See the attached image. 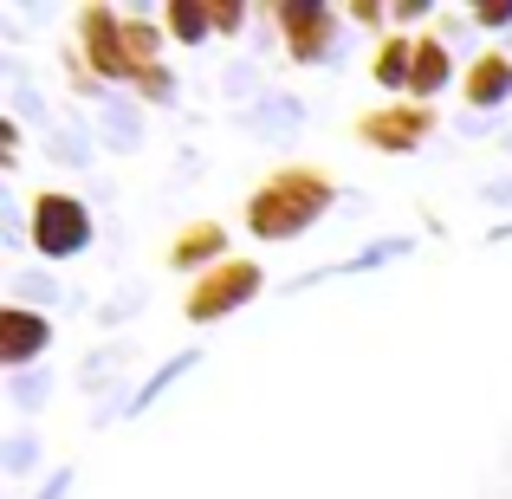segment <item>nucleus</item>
Wrapping results in <instances>:
<instances>
[{
  "mask_svg": "<svg viewBox=\"0 0 512 499\" xmlns=\"http://www.w3.org/2000/svg\"><path fill=\"white\" fill-rule=\"evenodd\" d=\"M240 124H247L253 137H292V130L305 124V104H299V98H266L260 111H247Z\"/></svg>",
  "mask_w": 512,
  "mask_h": 499,
  "instance_id": "nucleus-14",
  "label": "nucleus"
},
{
  "mask_svg": "<svg viewBox=\"0 0 512 499\" xmlns=\"http://www.w3.org/2000/svg\"><path fill=\"white\" fill-rule=\"evenodd\" d=\"M227 91H253V65H247V59L227 65Z\"/></svg>",
  "mask_w": 512,
  "mask_h": 499,
  "instance_id": "nucleus-25",
  "label": "nucleus"
},
{
  "mask_svg": "<svg viewBox=\"0 0 512 499\" xmlns=\"http://www.w3.org/2000/svg\"><path fill=\"white\" fill-rule=\"evenodd\" d=\"M247 26V7H214V33H240Z\"/></svg>",
  "mask_w": 512,
  "mask_h": 499,
  "instance_id": "nucleus-23",
  "label": "nucleus"
},
{
  "mask_svg": "<svg viewBox=\"0 0 512 499\" xmlns=\"http://www.w3.org/2000/svg\"><path fill=\"white\" fill-rule=\"evenodd\" d=\"M46 150L59 156L65 169H85V163H91V143L78 137V130H65V124H52V130H46Z\"/></svg>",
  "mask_w": 512,
  "mask_h": 499,
  "instance_id": "nucleus-20",
  "label": "nucleus"
},
{
  "mask_svg": "<svg viewBox=\"0 0 512 499\" xmlns=\"http://www.w3.org/2000/svg\"><path fill=\"white\" fill-rule=\"evenodd\" d=\"M474 26H512V0H487V7H467Z\"/></svg>",
  "mask_w": 512,
  "mask_h": 499,
  "instance_id": "nucleus-22",
  "label": "nucleus"
},
{
  "mask_svg": "<svg viewBox=\"0 0 512 499\" xmlns=\"http://www.w3.org/2000/svg\"><path fill=\"white\" fill-rule=\"evenodd\" d=\"M7 402L20 415H33L39 402H52V370H26V376H7Z\"/></svg>",
  "mask_w": 512,
  "mask_h": 499,
  "instance_id": "nucleus-17",
  "label": "nucleus"
},
{
  "mask_svg": "<svg viewBox=\"0 0 512 499\" xmlns=\"http://www.w3.org/2000/svg\"><path fill=\"white\" fill-rule=\"evenodd\" d=\"M65 493H72V467H52V480L39 487V499H65Z\"/></svg>",
  "mask_w": 512,
  "mask_h": 499,
  "instance_id": "nucleus-24",
  "label": "nucleus"
},
{
  "mask_svg": "<svg viewBox=\"0 0 512 499\" xmlns=\"http://www.w3.org/2000/svg\"><path fill=\"white\" fill-rule=\"evenodd\" d=\"M33 461H39V435L33 428H20V435L0 441V467H7V474H33Z\"/></svg>",
  "mask_w": 512,
  "mask_h": 499,
  "instance_id": "nucleus-19",
  "label": "nucleus"
},
{
  "mask_svg": "<svg viewBox=\"0 0 512 499\" xmlns=\"http://www.w3.org/2000/svg\"><path fill=\"white\" fill-rule=\"evenodd\" d=\"M493 240H512V221H500V227H493Z\"/></svg>",
  "mask_w": 512,
  "mask_h": 499,
  "instance_id": "nucleus-29",
  "label": "nucleus"
},
{
  "mask_svg": "<svg viewBox=\"0 0 512 499\" xmlns=\"http://www.w3.org/2000/svg\"><path fill=\"white\" fill-rule=\"evenodd\" d=\"M78 59L98 85H137V65H130L124 46V13H111L104 0L78 7Z\"/></svg>",
  "mask_w": 512,
  "mask_h": 499,
  "instance_id": "nucleus-3",
  "label": "nucleus"
},
{
  "mask_svg": "<svg viewBox=\"0 0 512 499\" xmlns=\"http://www.w3.org/2000/svg\"><path fill=\"white\" fill-rule=\"evenodd\" d=\"M350 20H357V26H383V7H376V0H357V7H350Z\"/></svg>",
  "mask_w": 512,
  "mask_h": 499,
  "instance_id": "nucleus-26",
  "label": "nucleus"
},
{
  "mask_svg": "<svg viewBox=\"0 0 512 499\" xmlns=\"http://www.w3.org/2000/svg\"><path fill=\"white\" fill-rule=\"evenodd\" d=\"M221 260H227V227L221 221H188L182 234L169 240V266L175 273H201V266L214 273Z\"/></svg>",
  "mask_w": 512,
  "mask_h": 499,
  "instance_id": "nucleus-8",
  "label": "nucleus"
},
{
  "mask_svg": "<svg viewBox=\"0 0 512 499\" xmlns=\"http://www.w3.org/2000/svg\"><path fill=\"white\" fill-rule=\"evenodd\" d=\"M448 85H454V52H448V39H415L409 98H415V104H428V98H441Z\"/></svg>",
  "mask_w": 512,
  "mask_h": 499,
  "instance_id": "nucleus-10",
  "label": "nucleus"
},
{
  "mask_svg": "<svg viewBox=\"0 0 512 499\" xmlns=\"http://www.w3.org/2000/svg\"><path fill=\"white\" fill-rule=\"evenodd\" d=\"M396 20L409 26V20H428V0H396Z\"/></svg>",
  "mask_w": 512,
  "mask_h": 499,
  "instance_id": "nucleus-27",
  "label": "nucleus"
},
{
  "mask_svg": "<svg viewBox=\"0 0 512 499\" xmlns=\"http://www.w3.org/2000/svg\"><path fill=\"white\" fill-rule=\"evenodd\" d=\"M467 104L474 111H500V104H512V52L506 46H493V52H480L474 65H467Z\"/></svg>",
  "mask_w": 512,
  "mask_h": 499,
  "instance_id": "nucleus-9",
  "label": "nucleus"
},
{
  "mask_svg": "<svg viewBox=\"0 0 512 499\" xmlns=\"http://www.w3.org/2000/svg\"><path fill=\"white\" fill-rule=\"evenodd\" d=\"M104 143H111L117 156H130L143 143V111L137 104H104Z\"/></svg>",
  "mask_w": 512,
  "mask_h": 499,
  "instance_id": "nucleus-15",
  "label": "nucleus"
},
{
  "mask_svg": "<svg viewBox=\"0 0 512 499\" xmlns=\"http://www.w3.org/2000/svg\"><path fill=\"white\" fill-rule=\"evenodd\" d=\"M331 201H338V182L312 163H286L279 175H266L247 195V234L253 240H299L312 221H325Z\"/></svg>",
  "mask_w": 512,
  "mask_h": 499,
  "instance_id": "nucleus-1",
  "label": "nucleus"
},
{
  "mask_svg": "<svg viewBox=\"0 0 512 499\" xmlns=\"http://www.w3.org/2000/svg\"><path fill=\"white\" fill-rule=\"evenodd\" d=\"M91 247V208L78 195H33V253L39 260H78Z\"/></svg>",
  "mask_w": 512,
  "mask_h": 499,
  "instance_id": "nucleus-4",
  "label": "nucleus"
},
{
  "mask_svg": "<svg viewBox=\"0 0 512 499\" xmlns=\"http://www.w3.org/2000/svg\"><path fill=\"white\" fill-rule=\"evenodd\" d=\"M402 253H415V240L409 234H389V240H370V247L357 253V260H344V266H331V273H376V266H389V260H402Z\"/></svg>",
  "mask_w": 512,
  "mask_h": 499,
  "instance_id": "nucleus-16",
  "label": "nucleus"
},
{
  "mask_svg": "<svg viewBox=\"0 0 512 499\" xmlns=\"http://www.w3.org/2000/svg\"><path fill=\"white\" fill-rule=\"evenodd\" d=\"M409 72H415V39H383L370 59V78L383 91H409Z\"/></svg>",
  "mask_w": 512,
  "mask_h": 499,
  "instance_id": "nucleus-12",
  "label": "nucleus"
},
{
  "mask_svg": "<svg viewBox=\"0 0 512 499\" xmlns=\"http://www.w3.org/2000/svg\"><path fill=\"white\" fill-rule=\"evenodd\" d=\"M20 163V117H0V169Z\"/></svg>",
  "mask_w": 512,
  "mask_h": 499,
  "instance_id": "nucleus-21",
  "label": "nucleus"
},
{
  "mask_svg": "<svg viewBox=\"0 0 512 499\" xmlns=\"http://www.w3.org/2000/svg\"><path fill=\"white\" fill-rule=\"evenodd\" d=\"M59 299H65V292H59V279H52V273H33V266L13 273V305L33 312V305H59Z\"/></svg>",
  "mask_w": 512,
  "mask_h": 499,
  "instance_id": "nucleus-18",
  "label": "nucleus"
},
{
  "mask_svg": "<svg viewBox=\"0 0 512 499\" xmlns=\"http://www.w3.org/2000/svg\"><path fill=\"white\" fill-rule=\"evenodd\" d=\"M195 363H201V350H182V357H169V363H163L156 376H143V383H137V389L124 396V415H143V409H156V396H169V389L182 383V376L195 370Z\"/></svg>",
  "mask_w": 512,
  "mask_h": 499,
  "instance_id": "nucleus-11",
  "label": "nucleus"
},
{
  "mask_svg": "<svg viewBox=\"0 0 512 499\" xmlns=\"http://www.w3.org/2000/svg\"><path fill=\"white\" fill-rule=\"evenodd\" d=\"M273 20H279L286 52L299 65H338V13H331L325 0H286Z\"/></svg>",
  "mask_w": 512,
  "mask_h": 499,
  "instance_id": "nucleus-5",
  "label": "nucleus"
},
{
  "mask_svg": "<svg viewBox=\"0 0 512 499\" xmlns=\"http://www.w3.org/2000/svg\"><path fill=\"white\" fill-rule=\"evenodd\" d=\"M428 130H435V111H428V104H389V111L363 117L357 137L370 143V150H383V156H409Z\"/></svg>",
  "mask_w": 512,
  "mask_h": 499,
  "instance_id": "nucleus-6",
  "label": "nucleus"
},
{
  "mask_svg": "<svg viewBox=\"0 0 512 499\" xmlns=\"http://www.w3.org/2000/svg\"><path fill=\"white\" fill-rule=\"evenodd\" d=\"M39 350H52V318L26 312V305H7L0 312V363H7V376H26L39 363Z\"/></svg>",
  "mask_w": 512,
  "mask_h": 499,
  "instance_id": "nucleus-7",
  "label": "nucleus"
},
{
  "mask_svg": "<svg viewBox=\"0 0 512 499\" xmlns=\"http://www.w3.org/2000/svg\"><path fill=\"white\" fill-rule=\"evenodd\" d=\"M260 286H266L260 260H221L214 273H201L195 286H188L182 318L188 325H221V318H234L247 299H260Z\"/></svg>",
  "mask_w": 512,
  "mask_h": 499,
  "instance_id": "nucleus-2",
  "label": "nucleus"
},
{
  "mask_svg": "<svg viewBox=\"0 0 512 499\" xmlns=\"http://www.w3.org/2000/svg\"><path fill=\"white\" fill-rule=\"evenodd\" d=\"M163 33L182 39V46H201V39L214 33V7H201V0H169L163 7Z\"/></svg>",
  "mask_w": 512,
  "mask_h": 499,
  "instance_id": "nucleus-13",
  "label": "nucleus"
},
{
  "mask_svg": "<svg viewBox=\"0 0 512 499\" xmlns=\"http://www.w3.org/2000/svg\"><path fill=\"white\" fill-rule=\"evenodd\" d=\"M480 195H487V201H512V175H500V182H487Z\"/></svg>",
  "mask_w": 512,
  "mask_h": 499,
  "instance_id": "nucleus-28",
  "label": "nucleus"
}]
</instances>
